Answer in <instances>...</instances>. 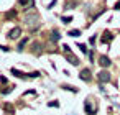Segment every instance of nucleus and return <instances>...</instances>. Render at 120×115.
Segmentation results:
<instances>
[{
	"instance_id": "obj_6",
	"label": "nucleus",
	"mask_w": 120,
	"mask_h": 115,
	"mask_svg": "<svg viewBox=\"0 0 120 115\" xmlns=\"http://www.w3.org/2000/svg\"><path fill=\"white\" fill-rule=\"evenodd\" d=\"M79 77H81L82 81H90V69H87V67H84V69L81 71V74H79Z\"/></svg>"
},
{
	"instance_id": "obj_3",
	"label": "nucleus",
	"mask_w": 120,
	"mask_h": 115,
	"mask_svg": "<svg viewBox=\"0 0 120 115\" xmlns=\"http://www.w3.org/2000/svg\"><path fill=\"white\" fill-rule=\"evenodd\" d=\"M97 79H99V82L107 84V82H110V72H109V71H100V72L97 74Z\"/></svg>"
},
{
	"instance_id": "obj_20",
	"label": "nucleus",
	"mask_w": 120,
	"mask_h": 115,
	"mask_svg": "<svg viewBox=\"0 0 120 115\" xmlns=\"http://www.w3.org/2000/svg\"><path fill=\"white\" fill-rule=\"evenodd\" d=\"M115 10H120V4H117V5H115Z\"/></svg>"
},
{
	"instance_id": "obj_7",
	"label": "nucleus",
	"mask_w": 120,
	"mask_h": 115,
	"mask_svg": "<svg viewBox=\"0 0 120 115\" xmlns=\"http://www.w3.org/2000/svg\"><path fill=\"white\" fill-rule=\"evenodd\" d=\"M112 40H113V35H112L110 31H105V33H104V36H102V43L105 45V43H110Z\"/></svg>"
},
{
	"instance_id": "obj_18",
	"label": "nucleus",
	"mask_w": 120,
	"mask_h": 115,
	"mask_svg": "<svg viewBox=\"0 0 120 115\" xmlns=\"http://www.w3.org/2000/svg\"><path fill=\"white\" fill-rule=\"evenodd\" d=\"M77 48H81V51H82V53H87V48H86V45H81V43H79V45H77Z\"/></svg>"
},
{
	"instance_id": "obj_14",
	"label": "nucleus",
	"mask_w": 120,
	"mask_h": 115,
	"mask_svg": "<svg viewBox=\"0 0 120 115\" xmlns=\"http://www.w3.org/2000/svg\"><path fill=\"white\" fill-rule=\"evenodd\" d=\"M18 4H20V5H28V4H30V5L33 7L35 2H33V0H18Z\"/></svg>"
},
{
	"instance_id": "obj_4",
	"label": "nucleus",
	"mask_w": 120,
	"mask_h": 115,
	"mask_svg": "<svg viewBox=\"0 0 120 115\" xmlns=\"http://www.w3.org/2000/svg\"><path fill=\"white\" fill-rule=\"evenodd\" d=\"M20 35H22V28L20 26H15L13 30L8 31V40H17V38H20Z\"/></svg>"
},
{
	"instance_id": "obj_2",
	"label": "nucleus",
	"mask_w": 120,
	"mask_h": 115,
	"mask_svg": "<svg viewBox=\"0 0 120 115\" xmlns=\"http://www.w3.org/2000/svg\"><path fill=\"white\" fill-rule=\"evenodd\" d=\"M64 48V54H66V59L72 64V66H77L79 64V59H77V56L76 54H72V51H71V48L66 45V46H63Z\"/></svg>"
},
{
	"instance_id": "obj_16",
	"label": "nucleus",
	"mask_w": 120,
	"mask_h": 115,
	"mask_svg": "<svg viewBox=\"0 0 120 115\" xmlns=\"http://www.w3.org/2000/svg\"><path fill=\"white\" fill-rule=\"evenodd\" d=\"M40 46H43V45H40V43H35V45H33V51H35V53H40Z\"/></svg>"
},
{
	"instance_id": "obj_1",
	"label": "nucleus",
	"mask_w": 120,
	"mask_h": 115,
	"mask_svg": "<svg viewBox=\"0 0 120 115\" xmlns=\"http://www.w3.org/2000/svg\"><path fill=\"white\" fill-rule=\"evenodd\" d=\"M25 23H26V26H28L30 31H36V30L40 28V25H41V22H40V15H38L36 12L26 13V17H25Z\"/></svg>"
},
{
	"instance_id": "obj_8",
	"label": "nucleus",
	"mask_w": 120,
	"mask_h": 115,
	"mask_svg": "<svg viewBox=\"0 0 120 115\" xmlns=\"http://www.w3.org/2000/svg\"><path fill=\"white\" fill-rule=\"evenodd\" d=\"M4 110H5L7 113H13V112H15L13 105H10V104H4Z\"/></svg>"
},
{
	"instance_id": "obj_11",
	"label": "nucleus",
	"mask_w": 120,
	"mask_h": 115,
	"mask_svg": "<svg viewBox=\"0 0 120 115\" xmlns=\"http://www.w3.org/2000/svg\"><path fill=\"white\" fill-rule=\"evenodd\" d=\"M26 43H28V38H23V40L18 43V51H23V48L26 46Z\"/></svg>"
},
{
	"instance_id": "obj_17",
	"label": "nucleus",
	"mask_w": 120,
	"mask_h": 115,
	"mask_svg": "<svg viewBox=\"0 0 120 115\" xmlns=\"http://www.w3.org/2000/svg\"><path fill=\"white\" fill-rule=\"evenodd\" d=\"M63 22L64 23H71L72 22V17H63Z\"/></svg>"
},
{
	"instance_id": "obj_13",
	"label": "nucleus",
	"mask_w": 120,
	"mask_h": 115,
	"mask_svg": "<svg viewBox=\"0 0 120 115\" xmlns=\"http://www.w3.org/2000/svg\"><path fill=\"white\" fill-rule=\"evenodd\" d=\"M12 72H13V74H15L17 77H22V79H26V76H25L23 72H20L18 69H12Z\"/></svg>"
},
{
	"instance_id": "obj_12",
	"label": "nucleus",
	"mask_w": 120,
	"mask_h": 115,
	"mask_svg": "<svg viewBox=\"0 0 120 115\" xmlns=\"http://www.w3.org/2000/svg\"><path fill=\"white\" fill-rule=\"evenodd\" d=\"M59 38H61V35H59L58 31H53V33H51V41L56 43V41H59Z\"/></svg>"
},
{
	"instance_id": "obj_19",
	"label": "nucleus",
	"mask_w": 120,
	"mask_h": 115,
	"mask_svg": "<svg viewBox=\"0 0 120 115\" xmlns=\"http://www.w3.org/2000/svg\"><path fill=\"white\" fill-rule=\"evenodd\" d=\"M49 107H58V102H49Z\"/></svg>"
},
{
	"instance_id": "obj_15",
	"label": "nucleus",
	"mask_w": 120,
	"mask_h": 115,
	"mask_svg": "<svg viewBox=\"0 0 120 115\" xmlns=\"http://www.w3.org/2000/svg\"><path fill=\"white\" fill-rule=\"evenodd\" d=\"M68 35H69V36H74V38H76V36H79V35H81V31H79V30H71V31H69Z\"/></svg>"
},
{
	"instance_id": "obj_9",
	"label": "nucleus",
	"mask_w": 120,
	"mask_h": 115,
	"mask_svg": "<svg viewBox=\"0 0 120 115\" xmlns=\"http://www.w3.org/2000/svg\"><path fill=\"white\" fill-rule=\"evenodd\" d=\"M84 108H86L87 115H94V108L90 107V104H89V102H86V104H84Z\"/></svg>"
},
{
	"instance_id": "obj_10",
	"label": "nucleus",
	"mask_w": 120,
	"mask_h": 115,
	"mask_svg": "<svg viewBox=\"0 0 120 115\" xmlns=\"http://www.w3.org/2000/svg\"><path fill=\"white\" fill-rule=\"evenodd\" d=\"M12 18H17V12H15V10H10V12L5 15V20H12Z\"/></svg>"
},
{
	"instance_id": "obj_5",
	"label": "nucleus",
	"mask_w": 120,
	"mask_h": 115,
	"mask_svg": "<svg viewBox=\"0 0 120 115\" xmlns=\"http://www.w3.org/2000/svg\"><path fill=\"white\" fill-rule=\"evenodd\" d=\"M99 64L102 66V67H109L112 63H110V59H109V56H105V54H102L100 58H99Z\"/></svg>"
}]
</instances>
